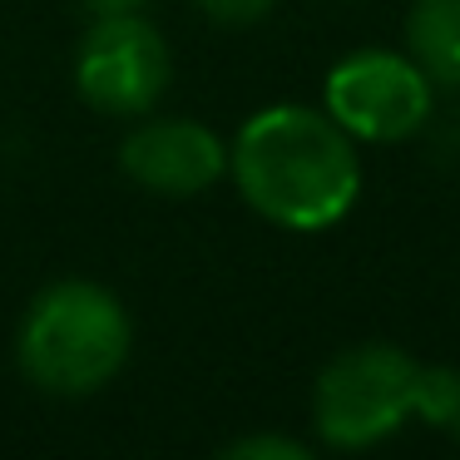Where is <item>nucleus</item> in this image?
<instances>
[{"label": "nucleus", "instance_id": "obj_5", "mask_svg": "<svg viewBox=\"0 0 460 460\" xmlns=\"http://www.w3.org/2000/svg\"><path fill=\"white\" fill-rule=\"evenodd\" d=\"M75 84L100 114H144L169 84V45L139 15H100L80 40Z\"/></svg>", "mask_w": 460, "mask_h": 460}, {"label": "nucleus", "instance_id": "obj_1", "mask_svg": "<svg viewBox=\"0 0 460 460\" xmlns=\"http://www.w3.org/2000/svg\"><path fill=\"white\" fill-rule=\"evenodd\" d=\"M228 169L243 199L292 233H322L341 223L361 193L351 134L302 104H272L252 114L238 129Z\"/></svg>", "mask_w": 460, "mask_h": 460}, {"label": "nucleus", "instance_id": "obj_10", "mask_svg": "<svg viewBox=\"0 0 460 460\" xmlns=\"http://www.w3.org/2000/svg\"><path fill=\"white\" fill-rule=\"evenodd\" d=\"M84 5H90L94 21H100V15H139L144 0H84Z\"/></svg>", "mask_w": 460, "mask_h": 460}, {"label": "nucleus", "instance_id": "obj_8", "mask_svg": "<svg viewBox=\"0 0 460 460\" xmlns=\"http://www.w3.org/2000/svg\"><path fill=\"white\" fill-rule=\"evenodd\" d=\"M228 460H307V446L288 436H243L223 450Z\"/></svg>", "mask_w": 460, "mask_h": 460}, {"label": "nucleus", "instance_id": "obj_7", "mask_svg": "<svg viewBox=\"0 0 460 460\" xmlns=\"http://www.w3.org/2000/svg\"><path fill=\"white\" fill-rule=\"evenodd\" d=\"M411 60L430 84L460 90V0H416L406 21Z\"/></svg>", "mask_w": 460, "mask_h": 460}, {"label": "nucleus", "instance_id": "obj_3", "mask_svg": "<svg viewBox=\"0 0 460 460\" xmlns=\"http://www.w3.org/2000/svg\"><path fill=\"white\" fill-rule=\"evenodd\" d=\"M420 381L426 367L406 357L401 347L367 341L332 357L312 391V416L327 446L337 450H367L406 426L420 406Z\"/></svg>", "mask_w": 460, "mask_h": 460}, {"label": "nucleus", "instance_id": "obj_9", "mask_svg": "<svg viewBox=\"0 0 460 460\" xmlns=\"http://www.w3.org/2000/svg\"><path fill=\"white\" fill-rule=\"evenodd\" d=\"M278 0H199V11L208 15V21H218V25H258L262 15L272 11Z\"/></svg>", "mask_w": 460, "mask_h": 460}, {"label": "nucleus", "instance_id": "obj_6", "mask_svg": "<svg viewBox=\"0 0 460 460\" xmlns=\"http://www.w3.org/2000/svg\"><path fill=\"white\" fill-rule=\"evenodd\" d=\"M119 169L159 199H193L228 173V144L193 119H154L119 144Z\"/></svg>", "mask_w": 460, "mask_h": 460}, {"label": "nucleus", "instance_id": "obj_4", "mask_svg": "<svg viewBox=\"0 0 460 460\" xmlns=\"http://www.w3.org/2000/svg\"><path fill=\"white\" fill-rule=\"evenodd\" d=\"M327 114L351 139H406L430 119V80L396 50H357L327 75Z\"/></svg>", "mask_w": 460, "mask_h": 460}, {"label": "nucleus", "instance_id": "obj_11", "mask_svg": "<svg viewBox=\"0 0 460 460\" xmlns=\"http://www.w3.org/2000/svg\"><path fill=\"white\" fill-rule=\"evenodd\" d=\"M450 436H460V386H456V406H450V420H446Z\"/></svg>", "mask_w": 460, "mask_h": 460}, {"label": "nucleus", "instance_id": "obj_2", "mask_svg": "<svg viewBox=\"0 0 460 460\" xmlns=\"http://www.w3.org/2000/svg\"><path fill=\"white\" fill-rule=\"evenodd\" d=\"M21 371L55 396H90L129 357V312L100 282H55L21 322Z\"/></svg>", "mask_w": 460, "mask_h": 460}]
</instances>
